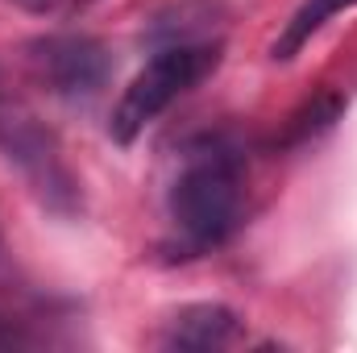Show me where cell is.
Returning <instances> with one entry per match:
<instances>
[{
  "label": "cell",
  "instance_id": "1",
  "mask_svg": "<svg viewBox=\"0 0 357 353\" xmlns=\"http://www.w3.org/2000/svg\"><path fill=\"white\" fill-rule=\"evenodd\" d=\"M175 250L183 258L220 250L245 216V183H241V158L225 146L199 150L187 158L167 195Z\"/></svg>",
  "mask_w": 357,
  "mask_h": 353
},
{
  "label": "cell",
  "instance_id": "2",
  "mask_svg": "<svg viewBox=\"0 0 357 353\" xmlns=\"http://www.w3.org/2000/svg\"><path fill=\"white\" fill-rule=\"evenodd\" d=\"M216 67H220V46L216 42H175V46L158 50L133 75V84L121 91V100L112 108V121H108V133L121 146L137 142V133H146V125H154L178 96H187L195 84H204Z\"/></svg>",
  "mask_w": 357,
  "mask_h": 353
},
{
  "label": "cell",
  "instance_id": "3",
  "mask_svg": "<svg viewBox=\"0 0 357 353\" xmlns=\"http://www.w3.org/2000/svg\"><path fill=\"white\" fill-rule=\"evenodd\" d=\"M29 67L63 100H88L112 75L108 50L88 33H50L29 42Z\"/></svg>",
  "mask_w": 357,
  "mask_h": 353
},
{
  "label": "cell",
  "instance_id": "4",
  "mask_svg": "<svg viewBox=\"0 0 357 353\" xmlns=\"http://www.w3.org/2000/svg\"><path fill=\"white\" fill-rule=\"evenodd\" d=\"M0 146L8 154V163L21 167V175L29 179V187L54 208V212H75L79 204V187L67 171L59 146L50 142V133H42L29 117L13 112V117H0Z\"/></svg>",
  "mask_w": 357,
  "mask_h": 353
},
{
  "label": "cell",
  "instance_id": "5",
  "mask_svg": "<svg viewBox=\"0 0 357 353\" xmlns=\"http://www.w3.org/2000/svg\"><path fill=\"white\" fill-rule=\"evenodd\" d=\"M237 312L225 303H187L178 308L162 333V345L171 350H220L237 337Z\"/></svg>",
  "mask_w": 357,
  "mask_h": 353
},
{
  "label": "cell",
  "instance_id": "6",
  "mask_svg": "<svg viewBox=\"0 0 357 353\" xmlns=\"http://www.w3.org/2000/svg\"><path fill=\"white\" fill-rule=\"evenodd\" d=\"M349 8H357V0H303V4L291 13V21L282 25V33L274 38L270 59H274V63H291L333 17H341V13H349Z\"/></svg>",
  "mask_w": 357,
  "mask_h": 353
},
{
  "label": "cell",
  "instance_id": "7",
  "mask_svg": "<svg viewBox=\"0 0 357 353\" xmlns=\"http://www.w3.org/2000/svg\"><path fill=\"white\" fill-rule=\"evenodd\" d=\"M337 112H341V100H337V96H320V100H312V104L295 117V125H291V142H303L307 133L328 129V125L337 121Z\"/></svg>",
  "mask_w": 357,
  "mask_h": 353
},
{
  "label": "cell",
  "instance_id": "8",
  "mask_svg": "<svg viewBox=\"0 0 357 353\" xmlns=\"http://www.w3.org/2000/svg\"><path fill=\"white\" fill-rule=\"evenodd\" d=\"M8 4H17V8H25V13H50V8H59L63 0H8Z\"/></svg>",
  "mask_w": 357,
  "mask_h": 353
},
{
  "label": "cell",
  "instance_id": "9",
  "mask_svg": "<svg viewBox=\"0 0 357 353\" xmlns=\"http://www.w3.org/2000/svg\"><path fill=\"white\" fill-rule=\"evenodd\" d=\"M0 254H4V237H0Z\"/></svg>",
  "mask_w": 357,
  "mask_h": 353
}]
</instances>
